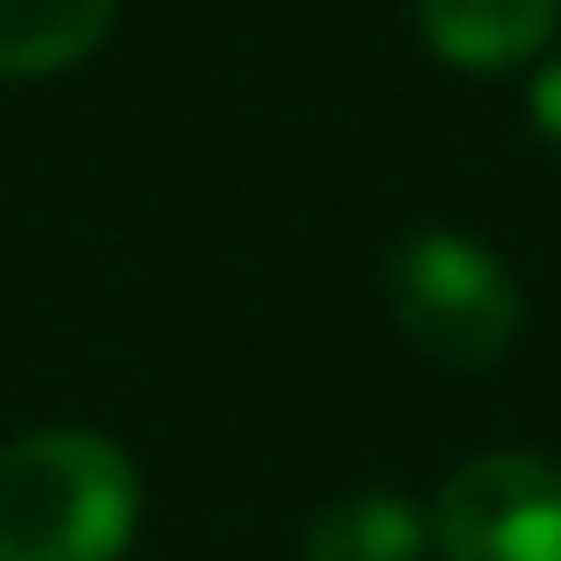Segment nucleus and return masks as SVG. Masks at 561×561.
<instances>
[{
    "label": "nucleus",
    "instance_id": "obj_1",
    "mask_svg": "<svg viewBox=\"0 0 561 561\" xmlns=\"http://www.w3.org/2000/svg\"><path fill=\"white\" fill-rule=\"evenodd\" d=\"M142 483L100 434H22L0 448V561H122Z\"/></svg>",
    "mask_w": 561,
    "mask_h": 561
},
{
    "label": "nucleus",
    "instance_id": "obj_2",
    "mask_svg": "<svg viewBox=\"0 0 561 561\" xmlns=\"http://www.w3.org/2000/svg\"><path fill=\"white\" fill-rule=\"evenodd\" d=\"M383 291H391L398 328L448 370L505 363L526 328L519 277L455 228H420L412 242H398L383 263Z\"/></svg>",
    "mask_w": 561,
    "mask_h": 561
},
{
    "label": "nucleus",
    "instance_id": "obj_3",
    "mask_svg": "<svg viewBox=\"0 0 561 561\" xmlns=\"http://www.w3.org/2000/svg\"><path fill=\"white\" fill-rule=\"evenodd\" d=\"M440 561H561V469L497 448L462 462L426 512Z\"/></svg>",
    "mask_w": 561,
    "mask_h": 561
},
{
    "label": "nucleus",
    "instance_id": "obj_4",
    "mask_svg": "<svg viewBox=\"0 0 561 561\" xmlns=\"http://www.w3.org/2000/svg\"><path fill=\"white\" fill-rule=\"evenodd\" d=\"M412 22L455 71H519L548 50L561 0H412Z\"/></svg>",
    "mask_w": 561,
    "mask_h": 561
},
{
    "label": "nucleus",
    "instance_id": "obj_5",
    "mask_svg": "<svg viewBox=\"0 0 561 561\" xmlns=\"http://www.w3.org/2000/svg\"><path fill=\"white\" fill-rule=\"evenodd\" d=\"M122 0H0V79H50L100 50Z\"/></svg>",
    "mask_w": 561,
    "mask_h": 561
},
{
    "label": "nucleus",
    "instance_id": "obj_6",
    "mask_svg": "<svg viewBox=\"0 0 561 561\" xmlns=\"http://www.w3.org/2000/svg\"><path fill=\"white\" fill-rule=\"evenodd\" d=\"M426 548H434L426 512L398 491L334 497V505L306 526V561H426Z\"/></svg>",
    "mask_w": 561,
    "mask_h": 561
},
{
    "label": "nucleus",
    "instance_id": "obj_7",
    "mask_svg": "<svg viewBox=\"0 0 561 561\" xmlns=\"http://www.w3.org/2000/svg\"><path fill=\"white\" fill-rule=\"evenodd\" d=\"M526 100H534V128L548 142H561V57L534 71V93H526Z\"/></svg>",
    "mask_w": 561,
    "mask_h": 561
}]
</instances>
